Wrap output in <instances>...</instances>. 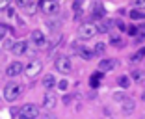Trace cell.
<instances>
[{
    "instance_id": "obj_9",
    "label": "cell",
    "mask_w": 145,
    "mask_h": 119,
    "mask_svg": "<svg viewBox=\"0 0 145 119\" xmlns=\"http://www.w3.org/2000/svg\"><path fill=\"white\" fill-rule=\"evenodd\" d=\"M30 41L34 47H43L45 43H47V37H45V34H43L41 30H34L30 34Z\"/></svg>"
},
{
    "instance_id": "obj_3",
    "label": "cell",
    "mask_w": 145,
    "mask_h": 119,
    "mask_svg": "<svg viewBox=\"0 0 145 119\" xmlns=\"http://www.w3.org/2000/svg\"><path fill=\"white\" fill-rule=\"evenodd\" d=\"M43 71V63L39 61V60H32V61H28V63L24 65V75L26 78H35L37 75H41Z\"/></svg>"
},
{
    "instance_id": "obj_4",
    "label": "cell",
    "mask_w": 145,
    "mask_h": 119,
    "mask_svg": "<svg viewBox=\"0 0 145 119\" xmlns=\"http://www.w3.org/2000/svg\"><path fill=\"white\" fill-rule=\"evenodd\" d=\"M54 67L58 69V73H61V75H69V73L72 71V61L69 56H58L54 61Z\"/></svg>"
},
{
    "instance_id": "obj_32",
    "label": "cell",
    "mask_w": 145,
    "mask_h": 119,
    "mask_svg": "<svg viewBox=\"0 0 145 119\" xmlns=\"http://www.w3.org/2000/svg\"><path fill=\"white\" fill-rule=\"evenodd\" d=\"M114 26H117L119 30H127V26H125V22H123V21H115V22H114Z\"/></svg>"
},
{
    "instance_id": "obj_29",
    "label": "cell",
    "mask_w": 145,
    "mask_h": 119,
    "mask_svg": "<svg viewBox=\"0 0 145 119\" xmlns=\"http://www.w3.org/2000/svg\"><path fill=\"white\" fill-rule=\"evenodd\" d=\"M30 2H32V0H15V4H17L19 8H26Z\"/></svg>"
},
{
    "instance_id": "obj_19",
    "label": "cell",
    "mask_w": 145,
    "mask_h": 119,
    "mask_svg": "<svg viewBox=\"0 0 145 119\" xmlns=\"http://www.w3.org/2000/svg\"><path fill=\"white\" fill-rule=\"evenodd\" d=\"M130 19H132V21L145 19V11H141V9H130Z\"/></svg>"
},
{
    "instance_id": "obj_14",
    "label": "cell",
    "mask_w": 145,
    "mask_h": 119,
    "mask_svg": "<svg viewBox=\"0 0 145 119\" xmlns=\"http://www.w3.org/2000/svg\"><path fill=\"white\" fill-rule=\"evenodd\" d=\"M101 78H103V73H101V71H95L93 75H91V78H89V86L93 89H97L99 84H101Z\"/></svg>"
},
{
    "instance_id": "obj_26",
    "label": "cell",
    "mask_w": 145,
    "mask_h": 119,
    "mask_svg": "<svg viewBox=\"0 0 145 119\" xmlns=\"http://www.w3.org/2000/svg\"><path fill=\"white\" fill-rule=\"evenodd\" d=\"M47 26H48V28H52V32L60 30V22H54V21H47Z\"/></svg>"
},
{
    "instance_id": "obj_24",
    "label": "cell",
    "mask_w": 145,
    "mask_h": 119,
    "mask_svg": "<svg viewBox=\"0 0 145 119\" xmlns=\"http://www.w3.org/2000/svg\"><path fill=\"white\" fill-rule=\"evenodd\" d=\"M127 32H128V35H138L140 34V30H138V26H134V24H130L127 28Z\"/></svg>"
},
{
    "instance_id": "obj_37",
    "label": "cell",
    "mask_w": 145,
    "mask_h": 119,
    "mask_svg": "<svg viewBox=\"0 0 145 119\" xmlns=\"http://www.w3.org/2000/svg\"><path fill=\"white\" fill-rule=\"evenodd\" d=\"M19 119H28V117H22V115H19Z\"/></svg>"
},
{
    "instance_id": "obj_11",
    "label": "cell",
    "mask_w": 145,
    "mask_h": 119,
    "mask_svg": "<svg viewBox=\"0 0 145 119\" xmlns=\"http://www.w3.org/2000/svg\"><path fill=\"white\" fill-rule=\"evenodd\" d=\"M115 65H117V61L112 60V58L101 60V61H99V71L101 73H108V71H112V69H115Z\"/></svg>"
},
{
    "instance_id": "obj_36",
    "label": "cell",
    "mask_w": 145,
    "mask_h": 119,
    "mask_svg": "<svg viewBox=\"0 0 145 119\" xmlns=\"http://www.w3.org/2000/svg\"><path fill=\"white\" fill-rule=\"evenodd\" d=\"M43 119H56V117H54V115H45Z\"/></svg>"
},
{
    "instance_id": "obj_13",
    "label": "cell",
    "mask_w": 145,
    "mask_h": 119,
    "mask_svg": "<svg viewBox=\"0 0 145 119\" xmlns=\"http://www.w3.org/2000/svg\"><path fill=\"white\" fill-rule=\"evenodd\" d=\"M121 110H123V114H132L134 112V101L127 97L123 102H121Z\"/></svg>"
},
{
    "instance_id": "obj_38",
    "label": "cell",
    "mask_w": 145,
    "mask_h": 119,
    "mask_svg": "<svg viewBox=\"0 0 145 119\" xmlns=\"http://www.w3.org/2000/svg\"><path fill=\"white\" fill-rule=\"evenodd\" d=\"M141 99H143V101H145V93H143V95H141Z\"/></svg>"
},
{
    "instance_id": "obj_28",
    "label": "cell",
    "mask_w": 145,
    "mask_h": 119,
    "mask_svg": "<svg viewBox=\"0 0 145 119\" xmlns=\"http://www.w3.org/2000/svg\"><path fill=\"white\" fill-rule=\"evenodd\" d=\"M9 2H11V0H0V11L8 9L9 8Z\"/></svg>"
},
{
    "instance_id": "obj_18",
    "label": "cell",
    "mask_w": 145,
    "mask_h": 119,
    "mask_svg": "<svg viewBox=\"0 0 145 119\" xmlns=\"http://www.w3.org/2000/svg\"><path fill=\"white\" fill-rule=\"evenodd\" d=\"M117 86H119L121 89H127L128 86H130V78H128L127 75H123V76H119V78H117Z\"/></svg>"
},
{
    "instance_id": "obj_8",
    "label": "cell",
    "mask_w": 145,
    "mask_h": 119,
    "mask_svg": "<svg viewBox=\"0 0 145 119\" xmlns=\"http://www.w3.org/2000/svg\"><path fill=\"white\" fill-rule=\"evenodd\" d=\"M22 73H24V65H22L21 61H13V63H9L8 69H6V75L11 76V78L19 76V75H22Z\"/></svg>"
},
{
    "instance_id": "obj_30",
    "label": "cell",
    "mask_w": 145,
    "mask_h": 119,
    "mask_svg": "<svg viewBox=\"0 0 145 119\" xmlns=\"http://www.w3.org/2000/svg\"><path fill=\"white\" fill-rule=\"evenodd\" d=\"M141 78H143L141 71H132V80H141Z\"/></svg>"
},
{
    "instance_id": "obj_2",
    "label": "cell",
    "mask_w": 145,
    "mask_h": 119,
    "mask_svg": "<svg viewBox=\"0 0 145 119\" xmlns=\"http://www.w3.org/2000/svg\"><path fill=\"white\" fill-rule=\"evenodd\" d=\"M97 34H99V28H97V24H93V22H84V24L78 28V37L84 39V41L93 39Z\"/></svg>"
},
{
    "instance_id": "obj_6",
    "label": "cell",
    "mask_w": 145,
    "mask_h": 119,
    "mask_svg": "<svg viewBox=\"0 0 145 119\" xmlns=\"http://www.w3.org/2000/svg\"><path fill=\"white\" fill-rule=\"evenodd\" d=\"M22 117H28V119H37L39 117V106L37 104H24L21 108V114Z\"/></svg>"
},
{
    "instance_id": "obj_16",
    "label": "cell",
    "mask_w": 145,
    "mask_h": 119,
    "mask_svg": "<svg viewBox=\"0 0 145 119\" xmlns=\"http://www.w3.org/2000/svg\"><path fill=\"white\" fill-rule=\"evenodd\" d=\"M112 26H114V22H110L108 19H103V22H101L97 28H99V32H101V34H106V32H110Z\"/></svg>"
},
{
    "instance_id": "obj_10",
    "label": "cell",
    "mask_w": 145,
    "mask_h": 119,
    "mask_svg": "<svg viewBox=\"0 0 145 119\" xmlns=\"http://www.w3.org/2000/svg\"><path fill=\"white\" fill-rule=\"evenodd\" d=\"M11 52L15 56H22V54H28V41H17L13 43Z\"/></svg>"
},
{
    "instance_id": "obj_7",
    "label": "cell",
    "mask_w": 145,
    "mask_h": 119,
    "mask_svg": "<svg viewBox=\"0 0 145 119\" xmlns=\"http://www.w3.org/2000/svg\"><path fill=\"white\" fill-rule=\"evenodd\" d=\"M56 106H58V95L50 89V91H47L45 97H43V108H47V110H54Z\"/></svg>"
},
{
    "instance_id": "obj_23",
    "label": "cell",
    "mask_w": 145,
    "mask_h": 119,
    "mask_svg": "<svg viewBox=\"0 0 145 119\" xmlns=\"http://www.w3.org/2000/svg\"><path fill=\"white\" fill-rule=\"evenodd\" d=\"M104 43H97V45H95V48H93V54H103L104 52Z\"/></svg>"
},
{
    "instance_id": "obj_20",
    "label": "cell",
    "mask_w": 145,
    "mask_h": 119,
    "mask_svg": "<svg viewBox=\"0 0 145 119\" xmlns=\"http://www.w3.org/2000/svg\"><path fill=\"white\" fill-rule=\"evenodd\" d=\"M132 9H145V0H132Z\"/></svg>"
},
{
    "instance_id": "obj_33",
    "label": "cell",
    "mask_w": 145,
    "mask_h": 119,
    "mask_svg": "<svg viewBox=\"0 0 145 119\" xmlns=\"http://www.w3.org/2000/svg\"><path fill=\"white\" fill-rule=\"evenodd\" d=\"M141 58H143V56H141L140 52H136V54H134V56H130V60H132V61H140Z\"/></svg>"
},
{
    "instance_id": "obj_15",
    "label": "cell",
    "mask_w": 145,
    "mask_h": 119,
    "mask_svg": "<svg viewBox=\"0 0 145 119\" xmlns=\"http://www.w3.org/2000/svg\"><path fill=\"white\" fill-rule=\"evenodd\" d=\"M91 15H93L95 19H104V17H106V11H104V8L97 2L95 8H93V11H91Z\"/></svg>"
},
{
    "instance_id": "obj_17",
    "label": "cell",
    "mask_w": 145,
    "mask_h": 119,
    "mask_svg": "<svg viewBox=\"0 0 145 119\" xmlns=\"http://www.w3.org/2000/svg\"><path fill=\"white\" fill-rule=\"evenodd\" d=\"M76 52H78V54H80L84 60H91V58H93V50H88L86 47H78Z\"/></svg>"
},
{
    "instance_id": "obj_31",
    "label": "cell",
    "mask_w": 145,
    "mask_h": 119,
    "mask_svg": "<svg viewBox=\"0 0 145 119\" xmlns=\"http://www.w3.org/2000/svg\"><path fill=\"white\" fill-rule=\"evenodd\" d=\"M6 30H8V28H6L4 24H0V41H4V37H6Z\"/></svg>"
},
{
    "instance_id": "obj_21",
    "label": "cell",
    "mask_w": 145,
    "mask_h": 119,
    "mask_svg": "<svg viewBox=\"0 0 145 119\" xmlns=\"http://www.w3.org/2000/svg\"><path fill=\"white\" fill-rule=\"evenodd\" d=\"M56 86H58V89H60V91H67V88H69V80H67V78H63V80H60Z\"/></svg>"
},
{
    "instance_id": "obj_35",
    "label": "cell",
    "mask_w": 145,
    "mask_h": 119,
    "mask_svg": "<svg viewBox=\"0 0 145 119\" xmlns=\"http://www.w3.org/2000/svg\"><path fill=\"white\" fill-rule=\"evenodd\" d=\"M140 54H141V56L145 58V47H141V48H140Z\"/></svg>"
},
{
    "instance_id": "obj_5",
    "label": "cell",
    "mask_w": 145,
    "mask_h": 119,
    "mask_svg": "<svg viewBox=\"0 0 145 119\" xmlns=\"http://www.w3.org/2000/svg\"><path fill=\"white\" fill-rule=\"evenodd\" d=\"M39 9L45 15H54L60 9V4H58V0H41L39 2Z\"/></svg>"
},
{
    "instance_id": "obj_12",
    "label": "cell",
    "mask_w": 145,
    "mask_h": 119,
    "mask_svg": "<svg viewBox=\"0 0 145 119\" xmlns=\"http://www.w3.org/2000/svg\"><path fill=\"white\" fill-rule=\"evenodd\" d=\"M56 84H58V82H56L54 75H45V76H43V89L50 91V89H54Z\"/></svg>"
},
{
    "instance_id": "obj_27",
    "label": "cell",
    "mask_w": 145,
    "mask_h": 119,
    "mask_svg": "<svg viewBox=\"0 0 145 119\" xmlns=\"http://www.w3.org/2000/svg\"><path fill=\"white\" fill-rule=\"evenodd\" d=\"M26 13H28V15H34V13H35V4H34V2H30V4H28V6H26Z\"/></svg>"
},
{
    "instance_id": "obj_1",
    "label": "cell",
    "mask_w": 145,
    "mask_h": 119,
    "mask_svg": "<svg viewBox=\"0 0 145 119\" xmlns=\"http://www.w3.org/2000/svg\"><path fill=\"white\" fill-rule=\"evenodd\" d=\"M22 95V86L19 82H9L4 86V99L8 102H15Z\"/></svg>"
},
{
    "instance_id": "obj_34",
    "label": "cell",
    "mask_w": 145,
    "mask_h": 119,
    "mask_svg": "<svg viewBox=\"0 0 145 119\" xmlns=\"http://www.w3.org/2000/svg\"><path fill=\"white\" fill-rule=\"evenodd\" d=\"M138 30H140V39H145V24H143V26H140Z\"/></svg>"
},
{
    "instance_id": "obj_25",
    "label": "cell",
    "mask_w": 145,
    "mask_h": 119,
    "mask_svg": "<svg viewBox=\"0 0 145 119\" xmlns=\"http://www.w3.org/2000/svg\"><path fill=\"white\" fill-rule=\"evenodd\" d=\"M125 99H127V97H125V93H121V91H115V93H114V101H117V102H123Z\"/></svg>"
},
{
    "instance_id": "obj_39",
    "label": "cell",
    "mask_w": 145,
    "mask_h": 119,
    "mask_svg": "<svg viewBox=\"0 0 145 119\" xmlns=\"http://www.w3.org/2000/svg\"><path fill=\"white\" fill-rule=\"evenodd\" d=\"M143 84H145V80H143Z\"/></svg>"
},
{
    "instance_id": "obj_22",
    "label": "cell",
    "mask_w": 145,
    "mask_h": 119,
    "mask_svg": "<svg viewBox=\"0 0 145 119\" xmlns=\"http://www.w3.org/2000/svg\"><path fill=\"white\" fill-rule=\"evenodd\" d=\"M110 43L114 45V47H123V41H121V37H119V35H112Z\"/></svg>"
},
{
    "instance_id": "obj_40",
    "label": "cell",
    "mask_w": 145,
    "mask_h": 119,
    "mask_svg": "<svg viewBox=\"0 0 145 119\" xmlns=\"http://www.w3.org/2000/svg\"><path fill=\"white\" fill-rule=\"evenodd\" d=\"M110 119H112V117H110Z\"/></svg>"
}]
</instances>
